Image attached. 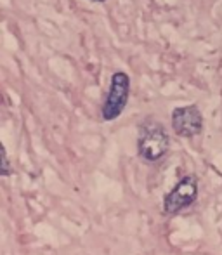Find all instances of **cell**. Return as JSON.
Segmentation results:
<instances>
[{
  "mask_svg": "<svg viewBox=\"0 0 222 255\" xmlns=\"http://www.w3.org/2000/svg\"><path fill=\"white\" fill-rule=\"evenodd\" d=\"M94 2H106V0H94Z\"/></svg>",
  "mask_w": 222,
  "mask_h": 255,
  "instance_id": "6",
  "label": "cell"
},
{
  "mask_svg": "<svg viewBox=\"0 0 222 255\" xmlns=\"http://www.w3.org/2000/svg\"><path fill=\"white\" fill-rule=\"evenodd\" d=\"M196 200H198V179L196 175H186L172 188L168 195H165L163 212L168 215H175L191 207Z\"/></svg>",
  "mask_w": 222,
  "mask_h": 255,
  "instance_id": "3",
  "label": "cell"
},
{
  "mask_svg": "<svg viewBox=\"0 0 222 255\" xmlns=\"http://www.w3.org/2000/svg\"><path fill=\"white\" fill-rule=\"evenodd\" d=\"M0 153H2V175L3 177H9L10 175V165H9V158H7V151H5V148H0Z\"/></svg>",
  "mask_w": 222,
  "mask_h": 255,
  "instance_id": "5",
  "label": "cell"
},
{
  "mask_svg": "<svg viewBox=\"0 0 222 255\" xmlns=\"http://www.w3.org/2000/svg\"><path fill=\"white\" fill-rule=\"evenodd\" d=\"M170 139L162 124L155 120H148L141 125L137 139V153L146 161H158L168 151Z\"/></svg>",
  "mask_w": 222,
  "mask_h": 255,
  "instance_id": "1",
  "label": "cell"
},
{
  "mask_svg": "<svg viewBox=\"0 0 222 255\" xmlns=\"http://www.w3.org/2000/svg\"><path fill=\"white\" fill-rule=\"evenodd\" d=\"M128 92H130V78L123 71H116L111 78L108 98L103 104V120L113 122L123 113L128 103Z\"/></svg>",
  "mask_w": 222,
  "mask_h": 255,
  "instance_id": "2",
  "label": "cell"
},
{
  "mask_svg": "<svg viewBox=\"0 0 222 255\" xmlns=\"http://www.w3.org/2000/svg\"><path fill=\"white\" fill-rule=\"evenodd\" d=\"M172 128L181 137H195L202 134L203 117L198 106L189 104V106L175 108L172 111Z\"/></svg>",
  "mask_w": 222,
  "mask_h": 255,
  "instance_id": "4",
  "label": "cell"
}]
</instances>
